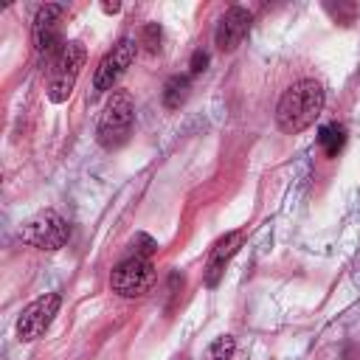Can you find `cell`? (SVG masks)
Here are the masks:
<instances>
[{"label":"cell","instance_id":"cell-11","mask_svg":"<svg viewBox=\"0 0 360 360\" xmlns=\"http://www.w3.org/2000/svg\"><path fill=\"white\" fill-rule=\"evenodd\" d=\"M188 93H191V79H188V76H172V79L163 84V93H160L163 107H166V110H180V107L186 104Z\"/></svg>","mask_w":360,"mask_h":360},{"label":"cell","instance_id":"cell-1","mask_svg":"<svg viewBox=\"0 0 360 360\" xmlns=\"http://www.w3.org/2000/svg\"><path fill=\"white\" fill-rule=\"evenodd\" d=\"M323 110V87L315 79H301L290 84L276 107V124L284 135H298L315 124Z\"/></svg>","mask_w":360,"mask_h":360},{"label":"cell","instance_id":"cell-9","mask_svg":"<svg viewBox=\"0 0 360 360\" xmlns=\"http://www.w3.org/2000/svg\"><path fill=\"white\" fill-rule=\"evenodd\" d=\"M250 22H253V17H250V11H248L245 6H231V8L219 17L217 31H214V45H217V51H222V53L236 51V48L242 45V39L248 37Z\"/></svg>","mask_w":360,"mask_h":360},{"label":"cell","instance_id":"cell-6","mask_svg":"<svg viewBox=\"0 0 360 360\" xmlns=\"http://www.w3.org/2000/svg\"><path fill=\"white\" fill-rule=\"evenodd\" d=\"M59 307H62V295L59 292H45V295L34 298L22 309V315L17 318V338L22 343H31V340L42 338L48 332V326L53 323Z\"/></svg>","mask_w":360,"mask_h":360},{"label":"cell","instance_id":"cell-14","mask_svg":"<svg viewBox=\"0 0 360 360\" xmlns=\"http://www.w3.org/2000/svg\"><path fill=\"white\" fill-rule=\"evenodd\" d=\"M160 39H163V31H160L158 22H146V25L141 28V34H138V45H143L149 53L160 51Z\"/></svg>","mask_w":360,"mask_h":360},{"label":"cell","instance_id":"cell-17","mask_svg":"<svg viewBox=\"0 0 360 360\" xmlns=\"http://www.w3.org/2000/svg\"><path fill=\"white\" fill-rule=\"evenodd\" d=\"M101 11H104V14H118V11H121V3H104Z\"/></svg>","mask_w":360,"mask_h":360},{"label":"cell","instance_id":"cell-13","mask_svg":"<svg viewBox=\"0 0 360 360\" xmlns=\"http://www.w3.org/2000/svg\"><path fill=\"white\" fill-rule=\"evenodd\" d=\"M233 352H236V340H233L231 335H219V338H214V340L208 343L202 360H231Z\"/></svg>","mask_w":360,"mask_h":360},{"label":"cell","instance_id":"cell-12","mask_svg":"<svg viewBox=\"0 0 360 360\" xmlns=\"http://www.w3.org/2000/svg\"><path fill=\"white\" fill-rule=\"evenodd\" d=\"M318 143H321V149H323L329 158H338V152H340L343 143H346V129H343L340 124H326V127L318 129Z\"/></svg>","mask_w":360,"mask_h":360},{"label":"cell","instance_id":"cell-16","mask_svg":"<svg viewBox=\"0 0 360 360\" xmlns=\"http://www.w3.org/2000/svg\"><path fill=\"white\" fill-rule=\"evenodd\" d=\"M205 65H208V53H205V51H194V56H191V76L202 73Z\"/></svg>","mask_w":360,"mask_h":360},{"label":"cell","instance_id":"cell-7","mask_svg":"<svg viewBox=\"0 0 360 360\" xmlns=\"http://www.w3.org/2000/svg\"><path fill=\"white\" fill-rule=\"evenodd\" d=\"M62 14H65V6L59 3H45L37 8L34 14V22H31V42H34V51L39 56H45L48 62L59 53V48L65 42H59V22H62Z\"/></svg>","mask_w":360,"mask_h":360},{"label":"cell","instance_id":"cell-4","mask_svg":"<svg viewBox=\"0 0 360 360\" xmlns=\"http://www.w3.org/2000/svg\"><path fill=\"white\" fill-rule=\"evenodd\" d=\"M20 239L37 250H59L65 248V242L70 239V225L68 219L53 211V208H45V211H37L34 217H28L20 228Z\"/></svg>","mask_w":360,"mask_h":360},{"label":"cell","instance_id":"cell-5","mask_svg":"<svg viewBox=\"0 0 360 360\" xmlns=\"http://www.w3.org/2000/svg\"><path fill=\"white\" fill-rule=\"evenodd\" d=\"M155 264L152 259H143V256H129L124 259L112 276H110V287L112 292H118L121 298H141L152 290L155 284Z\"/></svg>","mask_w":360,"mask_h":360},{"label":"cell","instance_id":"cell-10","mask_svg":"<svg viewBox=\"0 0 360 360\" xmlns=\"http://www.w3.org/2000/svg\"><path fill=\"white\" fill-rule=\"evenodd\" d=\"M242 242H245V231H231V233H225L222 239L214 242V248L208 253V262H205V284L208 287L219 284V278L225 273V264L233 259V253L242 248Z\"/></svg>","mask_w":360,"mask_h":360},{"label":"cell","instance_id":"cell-2","mask_svg":"<svg viewBox=\"0 0 360 360\" xmlns=\"http://www.w3.org/2000/svg\"><path fill=\"white\" fill-rule=\"evenodd\" d=\"M84 62H87V48L79 39L65 42L59 48V53L48 62V98L53 104H62L70 98Z\"/></svg>","mask_w":360,"mask_h":360},{"label":"cell","instance_id":"cell-15","mask_svg":"<svg viewBox=\"0 0 360 360\" xmlns=\"http://www.w3.org/2000/svg\"><path fill=\"white\" fill-rule=\"evenodd\" d=\"M155 250H158V242H155L149 233H135V239H132V256L149 259Z\"/></svg>","mask_w":360,"mask_h":360},{"label":"cell","instance_id":"cell-3","mask_svg":"<svg viewBox=\"0 0 360 360\" xmlns=\"http://www.w3.org/2000/svg\"><path fill=\"white\" fill-rule=\"evenodd\" d=\"M132 121H135V104H132V96L127 90H115L104 110H101V118H98V127H96V141L104 146V149H118L129 141L132 135Z\"/></svg>","mask_w":360,"mask_h":360},{"label":"cell","instance_id":"cell-8","mask_svg":"<svg viewBox=\"0 0 360 360\" xmlns=\"http://www.w3.org/2000/svg\"><path fill=\"white\" fill-rule=\"evenodd\" d=\"M135 53H138V39L132 37H121L98 62L96 73H93V90L104 93V90H112V84L121 79V73L135 62Z\"/></svg>","mask_w":360,"mask_h":360}]
</instances>
